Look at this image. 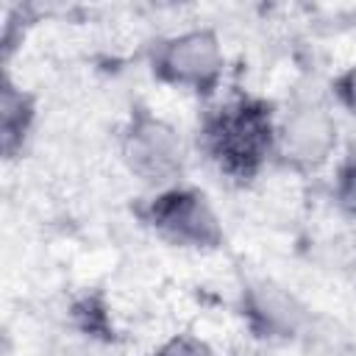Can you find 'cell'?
<instances>
[{"mask_svg":"<svg viewBox=\"0 0 356 356\" xmlns=\"http://www.w3.org/2000/svg\"><path fill=\"white\" fill-rule=\"evenodd\" d=\"M211 156L228 172H253L270 153H275V120L253 100H236L220 108L206 131Z\"/></svg>","mask_w":356,"mask_h":356,"instance_id":"obj_1","label":"cell"},{"mask_svg":"<svg viewBox=\"0 0 356 356\" xmlns=\"http://www.w3.org/2000/svg\"><path fill=\"white\" fill-rule=\"evenodd\" d=\"M337 97H339V103L356 117V67H350V70L337 81Z\"/></svg>","mask_w":356,"mask_h":356,"instance_id":"obj_10","label":"cell"},{"mask_svg":"<svg viewBox=\"0 0 356 356\" xmlns=\"http://www.w3.org/2000/svg\"><path fill=\"white\" fill-rule=\"evenodd\" d=\"M337 150L334 114L320 103L292 106L281 122H275V156L292 170H317Z\"/></svg>","mask_w":356,"mask_h":356,"instance_id":"obj_5","label":"cell"},{"mask_svg":"<svg viewBox=\"0 0 356 356\" xmlns=\"http://www.w3.org/2000/svg\"><path fill=\"white\" fill-rule=\"evenodd\" d=\"M153 356H217L214 348L197 337H189V334H178L172 339H167Z\"/></svg>","mask_w":356,"mask_h":356,"instance_id":"obj_8","label":"cell"},{"mask_svg":"<svg viewBox=\"0 0 356 356\" xmlns=\"http://www.w3.org/2000/svg\"><path fill=\"white\" fill-rule=\"evenodd\" d=\"M222 67L225 56L220 39L209 28H192L170 36L153 56V70L161 81L192 92H211L222 78Z\"/></svg>","mask_w":356,"mask_h":356,"instance_id":"obj_2","label":"cell"},{"mask_svg":"<svg viewBox=\"0 0 356 356\" xmlns=\"http://www.w3.org/2000/svg\"><path fill=\"white\" fill-rule=\"evenodd\" d=\"M248 309L250 317L261 325V331L273 337H292L303 323V309L295 303V298L273 284L253 286Z\"/></svg>","mask_w":356,"mask_h":356,"instance_id":"obj_6","label":"cell"},{"mask_svg":"<svg viewBox=\"0 0 356 356\" xmlns=\"http://www.w3.org/2000/svg\"><path fill=\"white\" fill-rule=\"evenodd\" d=\"M337 200L342 206V211L348 217L356 220V159L348 161L339 172V181H337Z\"/></svg>","mask_w":356,"mask_h":356,"instance_id":"obj_9","label":"cell"},{"mask_svg":"<svg viewBox=\"0 0 356 356\" xmlns=\"http://www.w3.org/2000/svg\"><path fill=\"white\" fill-rule=\"evenodd\" d=\"M147 222L156 228L159 236L178 248H217L222 239V225L206 200L203 192L175 186L153 197L147 209Z\"/></svg>","mask_w":356,"mask_h":356,"instance_id":"obj_4","label":"cell"},{"mask_svg":"<svg viewBox=\"0 0 356 356\" xmlns=\"http://www.w3.org/2000/svg\"><path fill=\"white\" fill-rule=\"evenodd\" d=\"M122 159L139 181L164 186L181 175L186 161V147L170 122L147 111H139L131 117V125L125 128Z\"/></svg>","mask_w":356,"mask_h":356,"instance_id":"obj_3","label":"cell"},{"mask_svg":"<svg viewBox=\"0 0 356 356\" xmlns=\"http://www.w3.org/2000/svg\"><path fill=\"white\" fill-rule=\"evenodd\" d=\"M28 120H31V106L25 95L17 92L11 83H6L3 89V145L6 150H11L17 136H22V131L28 128Z\"/></svg>","mask_w":356,"mask_h":356,"instance_id":"obj_7","label":"cell"}]
</instances>
